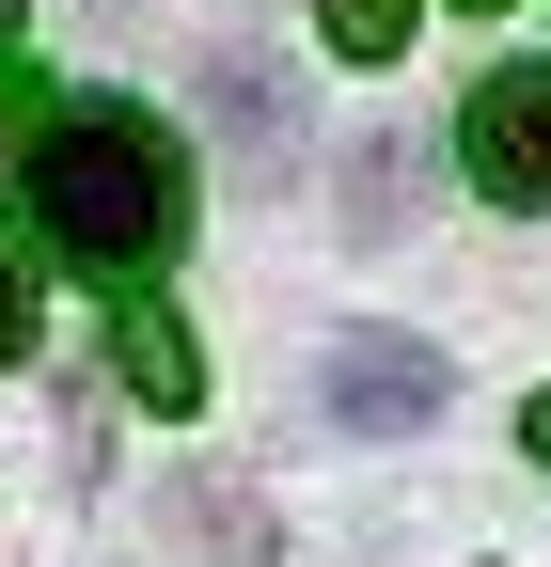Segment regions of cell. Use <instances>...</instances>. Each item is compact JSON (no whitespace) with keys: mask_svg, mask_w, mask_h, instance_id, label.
I'll use <instances>...</instances> for the list:
<instances>
[{"mask_svg":"<svg viewBox=\"0 0 551 567\" xmlns=\"http://www.w3.org/2000/svg\"><path fill=\"white\" fill-rule=\"evenodd\" d=\"M520 442H536V457H551V394H536V410H520Z\"/></svg>","mask_w":551,"mask_h":567,"instance_id":"30bf717a","label":"cell"},{"mask_svg":"<svg viewBox=\"0 0 551 567\" xmlns=\"http://www.w3.org/2000/svg\"><path fill=\"white\" fill-rule=\"evenodd\" d=\"M17 205H32V237H48L63 268L143 284V268L189 237V158H174L158 111H126V95H63V111L32 126V158H17Z\"/></svg>","mask_w":551,"mask_h":567,"instance_id":"6da1fadb","label":"cell"},{"mask_svg":"<svg viewBox=\"0 0 551 567\" xmlns=\"http://www.w3.org/2000/svg\"><path fill=\"white\" fill-rule=\"evenodd\" d=\"M331 425H363V442H409V425H441V347L426 331H331V363H315Z\"/></svg>","mask_w":551,"mask_h":567,"instance_id":"7a4b0ae2","label":"cell"},{"mask_svg":"<svg viewBox=\"0 0 551 567\" xmlns=\"http://www.w3.org/2000/svg\"><path fill=\"white\" fill-rule=\"evenodd\" d=\"M174 536L221 551V567H252V551H268V505H252L237 473H174Z\"/></svg>","mask_w":551,"mask_h":567,"instance_id":"8992f818","label":"cell"},{"mask_svg":"<svg viewBox=\"0 0 551 567\" xmlns=\"http://www.w3.org/2000/svg\"><path fill=\"white\" fill-rule=\"evenodd\" d=\"M457 158L489 205H551V63H489L457 95Z\"/></svg>","mask_w":551,"mask_h":567,"instance_id":"3957f363","label":"cell"},{"mask_svg":"<svg viewBox=\"0 0 551 567\" xmlns=\"http://www.w3.org/2000/svg\"><path fill=\"white\" fill-rule=\"evenodd\" d=\"M0 48H17V0H0Z\"/></svg>","mask_w":551,"mask_h":567,"instance_id":"7c38bea8","label":"cell"},{"mask_svg":"<svg viewBox=\"0 0 551 567\" xmlns=\"http://www.w3.org/2000/svg\"><path fill=\"white\" fill-rule=\"evenodd\" d=\"M457 17H505V0H457Z\"/></svg>","mask_w":551,"mask_h":567,"instance_id":"8fae6325","label":"cell"},{"mask_svg":"<svg viewBox=\"0 0 551 567\" xmlns=\"http://www.w3.org/2000/svg\"><path fill=\"white\" fill-rule=\"evenodd\" d=\"M0 363H32V268L0 252Z\"/></svg>","mask_w":551,"mask_h":567,"instance_id":"9c48e42d","label":"cell"},{"mask_svg":"<svg viewBox=\"0 0 551 567\" xmlns=\"http://www.w3.org/2000/svg\"><path fill=\"white\" fill-rule=\"evenodd\" d=\"M315 32L347 48V63H394L409 48V0H315Z\"/></svg>","mask_w":551,"mask_h":567,"instance_id":"ba28073f","label":"cell"},{"mask_svg":"<svg viewBox=\"0 0 551 567\" xmlns=\"http://www.w3.org/2000/svg\"><path fill=\"white\" fill-rule=\"evenodd\" d=\"M347 221H363V237L409 221V142H363V158H347Z\"/></svg>","mask_w":551,"mask_h":567,"instance_id":"52a82bcc","label":"cell"},{"mask_svg":"<svg viewBox=\"0 0 551 567\" xmlns=\"http://www.w3.org/2000/svg\"><path fill=\"white\" fill-rule=\"evenodd\" d=\"M111 363H126V394H143V410H189V394H205V363H189L174 300H126V316H111Z\"/></svg>","mask_w":551,"mask_h":567,"instance_id":"5b68a950","label":"cell"},{"mask_svg":"<svg viewBox=\"0 0 551 567\" xmlns=\"http://www.w3.org/2000/svg\"><path fill=\"white\" fill-rule=\"evenodd\" d=\"M205 126H221V174H252V189L300 174V80L268 48H205Z\"/></svg>","mask_w":551,"mask_h":567,"instance_id":"277c9868","label":"cell"}]
</instances>
